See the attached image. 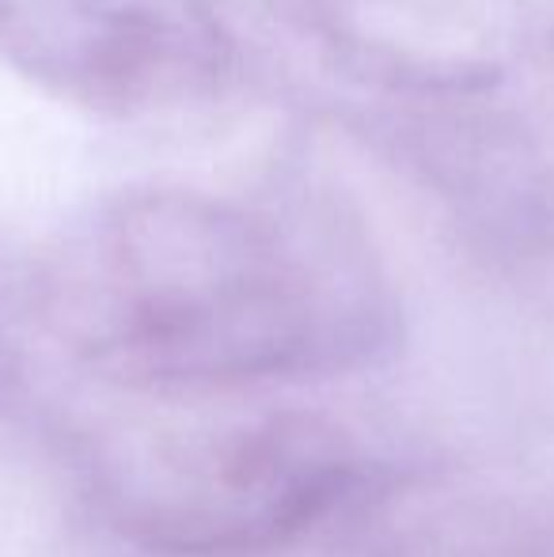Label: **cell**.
<instances>
[{
	"label": "cell",
	"mask_w": 554,
	"mask_h": 557,
	"mask_svg": "<svg viewBox=\"0 0 554 557\" xmlns=\"http://www.w3.org/2000/svg\"><path fill=\"white\" fill-rule=\"evenodd\" d=\"M38 311L81 368L156 398L342 375L395 337L392 293L342 213L198 190L96 209L46 262Z\"/></svg>",
	"instance_id": "obj_1"
},
{
	"label": "cell",
	"mask_w": 554,
	"mask_h": 557,
	"mask_svg": "<svg viewBox=\"0 0 554 557\" xmlns=\"http://www.w3.org/2000/svg\"><path fill=\"white\" fill-rule=\"evenodd\" d=\"M88 470L103 520L152 557H270L369 485L354 436L304 406L140 421L107 436Z\"/></svg>",
	"instance_id": "obj_2"
},
{
	"label": "cell",
	"mask_w": 554,
	"mask_h": 557,
	"mask_svg": "<svg viewBox=\"0 0 554 557\" xmlns=\"http://www.w3.org/2000/svg\"><path fill=\"white\" fill-rule=\"evenodd\" d=\"M0 53L61 103L111 117L198 111L236 76L209 0H0Z\"/></svg>",
	"instance_id": "obj_3"
},
{
	"label": "cell",
	"mask_w": 554,
	"mask_h": 557,
	"mask_svg": "<svg viewBox=\"0 0 554 557\" xmlns=\"http://www.w3.org/2000/svg\"><path fill=\"white\" fill-rule=\"evenodd\" d=\"M319 4H323V12L334 20V27L346 30L349 23L357 20V12L365 8V0H319ZM377 4H387V0H377Z\"/></svg>",
	"instance_id": "obj_4"
}]
</instances>
